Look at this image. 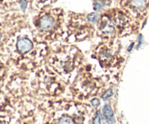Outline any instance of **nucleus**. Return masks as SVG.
Segmentation results:
<instances>
[{
	"label": "nucleus",
	"instance_id": "4468645a",
	"mask_svg": "<svg viewBox=\"0 0 149 124\" xmlns=\"http://www.w3.org/2000/svg\"><path fill=\"white\" fill-rule=\"evenodd\" d=\"M134 45H135V43H131L130 44V45L129 47H128V49H127L128 52H131V51H132V47L134 46Z\"/></svg>",
	"mask_w": 149,
	"mask_h": 124
},
{
	"label": "nucleus",
	"instance_id": "f3484780",
	"mask_svg": "<svg viewBox=\"0 0 149 124\" xmlns=\"http://www.w3.org/2000/svg\"><path fill=\"white\" fill-rule=\"evenodd\" d=\"M0 124H1V123H0Z\"/></svg>",
	"mask_w": 149,
	"mask_h": 124
},
{
	"label": "nucleus",
	"instance_id": "39448f33",
	"mask_svg": "<svg viewBox=\"0 0 149 124\" xmlns=\"http://www.w3.org/2000/svg\"><path fill=\"white\" fill-rule=\"evenodd\" d=\"M87 20L90 22V23L95 24L97 23L99 20V15L97 12H92L87 15Z\"/></svg>",
	"mask_w": 149,
	"mask_h": 124
},
{
	"label": "nucleus",
	"instance_id": "6e6552de",
	"mask_svg": "<svg viewBox=\"0 0 149 124\" xmlns=\"http://www.w3.org/2000/svg\"><path fill=\"white\" fill-rule=\"evenodd\" d=\"M106 6V4L101 1H95L94 3V9L96 11L100 10Z\"/></svg>",
	"mask_w": 149,
	"mask_h": 124
},
{
	"label": "nucleus",
	"instance_id": "2eb2a0df",
	"mask_svg": "<svg viewBox=\"0 0 149 124\" xmlns=\"http://www.w3.org/2000/svg\"><path fill=\"white\" fill-rule=\"evenodd\" d=\"M1 38H2V36H1V34H0V41L1 40Z\"/></svg>",
	"mask_w": 149,
	"mask_h": 124
},
{
	"label": "nucleus",
	"instance_id": "7ed1b4c3",
	"mask_svg": "<svg viewBox=\"0 0 149 124\" xmlns=\"http://www.w3.org/2000/svg\"><path fill=\"white\" fill-rule=\"evenodd\" d=\"M55 25V21L50 16H44L42 17L40 20V27L41 28L45 30H50L53 28Z\"/></svg>",
	"mask_w": 149,
	"mask_h": 124
},
{
	"label": "nucleus",
	"instance_id": "20e7f679",
	"mask_svg": "<svg viewBox=\"0 0 149 124\" xmlns=\"http://www.w3.org/2000/svg\"><path fill=\"white\" fill-rule=\"evenodd\" d=\"M101 30L106 34H111L114 31V24L111 20H106L104 25L101 27Z\"/></svg>",
	"mask_w": 149,
	"mask_h": 124
},
{
	"label": "nucleus",
	"instance_id": "1a4fd4ad",
	"mask_svg": "<svg viewBox=\"0 0 149 124\" xmlns=\"http://www.w3.org/2000/svg\"><path fill=\"white\" fill-rule=\"evenodd\" d=\"M113 91H112L111 89H109V90H107V91H106V92H105L104 94L101 96V98L104 100H108V99H109L111 97H112V96H113Z\"/></svg>",
	"mask_w": 149,
	"mask_h": 124
},
{
	"label": "nucleus",
	"instance_id": "9d476101",
	"mask_svg": "<svg viewBox=\"0 0 149 124\" xmlns=\"http://www.w3.org/2000/svg\"><path fill=\"white\" fill-rule=\"evenodd\" d=\"M93 124H101L100 113H99V112H97V113H96L95 117L94 120H93Z\"/></svg>",
	"mask_w": 149,
	"mask_h": 124
},
{
	"label": "nucleus",
	"instance_id": "9b49d317",
	"mask_svg": "<svg viewBox=\"0 0 149 124\" xmlns=\"http://www.w3.org/2000/svg\"><path fill=\"white\" fill-rule=\"evenodd\" d=\"M138 46H137V49H140L141 48V46H142L143 44V35L141 34H139V36H138Z\"/></svg>",
	"mask_w": 149,
	"mask_h": 124
},
{
	"label": "nucleus",
	"instance_id": "423d86ee",
	"mask_svg": "<svg viewBox=\"0 0 149 124\" xmlns=\"http://www.w3.org/2000/svg\"><path fill=\"white\" fill-rule=\"evenodd\" d=\"M132 4L138 8H142L146 5L145 0H132Z\"/></svg>",
	"mask_w": 149,
	"mask_h": 124
},
{
	"label": "nucleus",
	"instance_id": "f03ea898",
	"mask_svg": "<svg viewBox=\"0 0 149 124\" xmlns=\"http://www.w3.org/2000/svg\"><path fill=\"white\" fill-rule=\"evenodd\" d=\"M103 114L105 120L108 124H114L116 122L114 114L111 107L109 105H105L103 107Z\"/></svg>",
	"mask_w": 149,
	"mask_h": 124
},
{
	"label": "nucleus",
	"instance_id": "ddd939ff",
	"mask_svg": "<svg viewBox=\"0 0 149 124\" xmlns=\"http://www.w3.org/2000/svg\"><path fill=\"white\" fill-rule=\"evenodd\" d=\"M91 103H92V105H93V106L95 107V108H97V107H99V105H100V100H98V99L94 98V99H93V100H92Z\"/></svg>",
	"mask_w": 149,
	"mask_h": 124
},
{
	"label": "nucleus",
	"instance_id": "f257e3e1",
	"mask_svg": "<svg viewBox=\"0 0 149 124\" xmlns=\"http://www.w3.org/2000/svg\"><path fill=\"white\" fill-rule=\"evenodd\" d=\"M17 48L21 53H27L33 49V43L28 38H20L17 42Z\"/></svg>",
	"mask_w": 149,
	"mask_h": 124
},
{
	"label": "nucleus",
	"instance_id": "f8f14e48",
	"mask_svg": "<svg viewBox=\"0 0 149 124\" xmlns=\"http://www.w3.org/2000/svg\"><path fill=\"white\" fill-rule=\"evenodd\" d=\"M27 5H28L27 0H21V1L20 2V8H21V10H23V12L26 11V8H27Z\"/></svg>",
	"mask_w": 149,
	"mask_h": 124
},
{
	"label": "nucleus",
	"instance_id": "dca6fc26",
	"mask_svg": "<svg viewBox=\"0 0 149 124\" xmlns=\"http://www.w3.org/2000/svg\"><path fill=\"white\" fill-rule=\"evenodd\" d=\"M42 1H46V0H42Z\"/></svg>",
	"mask_w": 149,
	"mask_h": 124
},
{
	"label": "nucleus",
	"instance_id": "0eeeda50",
	"mask_svg": "<svg viewBox=\"0 0 149 124\" xmlns=\"http://www.w3.org/2000/svg\"><path fill=\"white\" fill-rule=\"evenodd\" d=\"M59 124H73V121L69 117H63L58 121Z\"/></svg>",
	"mask_w": 149,
	"mask_h": 124
}]
</instances>
